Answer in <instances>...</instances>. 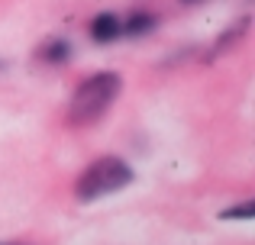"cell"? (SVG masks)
I'll list each match as a JSON object with an SVG mask.
<instances>
[{
  "instance_id": "obj_1",
  "label": "cell",
  "mask_w": 255,
  "mask_h": 245,
  "mask_svg": "<svg viewBox=\"0 0 255 245\" xmlns=\"http://www.w3.org/2000/svg\"><path fill=\"white\" fill-rule=\"evenodd\" d=\"M120 90H123V81H120V75H113V71H97V75L84 78L81 87L75 90V97H71V103H68V123L71 126L97 123L100 116L110 110V103L120 97Z\"/></svg>"
},
{
  "instance_id": "obj_4",
  "label": "cell",
  "mask_w": 255,
  "mask_h": 245,
  "mask_svg": "<svg viewBox=\"0 0 255 245\" xmlns=\"http://www.w3.org/2000/svg\"><path fill=\"white\" fill-rule=\"evenodd\" d=\"M152 26H155V16L136 10L126 16V23H120V36H142V32H152Z\"/></svg>"
},
{
  "instance_id": "obj_3",
  "label": "cell",
  "mask_w": 255,
  "mask_h": 245,
  "mask_svg": "<svg viewBox=\"0 0 255 245\" xmlns=\"http://www.w3.org/2000/svg\"><path fill=\"white\" fill-rule=\"evenodd\" d=\"M120 23L123 19L117 16V13H100V16L91 19V39L94 42H113V39H120Z\"/></svg>"
},
{
  "instance_id": "obj_2",
  "label": "cell",
  "mask_w": 255,
  "mask_h": 245,
  "mask_svg": "<svg viewBox=\"0 0 255 245\" xmlns=\"http://www.w3.org/2000/svg\"><path fill=\"white\" fill-rule=\"evenodd\" d=\"M126 184H132V168L117 155H104L81 171V177L75 184V197L81 203H91V200H100V197L123 190Z\"/></svg>"
},
{
  "instance_id": "obj_6",
  "label": "cell",
  "mask_w": 255,
  "mask_h": 245,
  "mask_svg": "<svg viewBox=\"0 0 255 245\" xmlns=\"http://www.w3.org/2000/svg\"><path fill=\"white\" fill-rule=\"evenodd\" d=\"M255 216V207L252 203H239V207H230L220 213V220H252Z\"/></svg>"
},
{
  "instance_id": "obj_8",
  "label": "cell",
  "mask_w": 255,
  "mask_h": 245,
  "mask_svg": "<svg viewBox=\"0 0 255 245\" xmlns=\"http://www.w3.org/2000/svg\"><path fill=\"white\" fill-rule=\"evenodd\" d=\"M0 245H16V242H0Z\"/></svg>"
},
{
  "instance_id": "obj_7",
  "label": "cell",
  "mask_w": 255,
  "mask_h": 245,
  "mask_svg": "<svg viewBox=\"0 0 255 245\" xmlns=\"http://www.w3.org/2000/svg\"><path fill=\"white\" fill-rule=\"evenodd\" d=\"M181 3H207V0H181Z\"/></svg>"
},
{
  "instance_id": "obj_5",
  "label": "cell",
  "mask_w": 255,
  "mask_h": 245,
  "mask_svg": "<svg viewBox=\"0 0 255 245\" xmlns=\"http://www.w3.org/2000/svg\"><path fill=\"white\" fill-rule=\"evenodd\" d=\"M68 55H71V45L65 42V39H49V42L39 49V62H49V65L68 62Z\"/></svg>"
}]
</instances>
